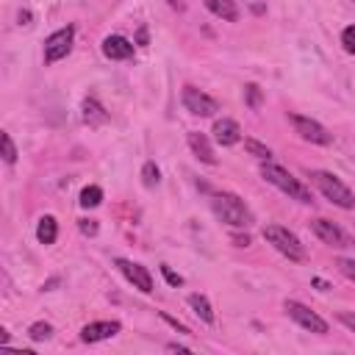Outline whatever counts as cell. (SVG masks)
I'll list each match as a JSON object with an SVG mask.
<instances>
[{"mask_svg": "<svg viewBox=\"0 0 355 355\" xmlns=\"http://www.w3.org/2000/svg\"><path fill=\"white\" fill-rule=\"evenodd\" d=\"M211 211L216 214L219 222L230 225V227H250L252 225V211L247 208V202L230 191H219L211 197Z\"/></svg>", "mask_w": 355, "mask_h": 355, "instance_id": "6da1fadb", "label": "cell"}, {"mask_svg": "<svg viewBox=\"0 0 355 355\" xmlns=\"http://www.w3.org/2000/svg\"><path fill=\"white\" fill-rule=\"evenodd\" d=\"M261 178L266 180V183H272L275 189H280L283 194H288L291 200H297V202H311L313 197H311V189L305 186V183H300L288 169H283V166H277V164H263L261 166Z\"/></svg>", "mask_w": 355, "mask_h": 355, "instance_id": "7a4b0ae2", "label": "cell"}, {"mask_svg": "<svg viewBox=\"0 0 355 355\" xmlns=\"http://www.w3.org/2000/svg\"><path fill=\"white\" fill-rule=\"evenodd\" d=\"M311 180H313L316 189L324 194V200H330L333 205H338V208H344V211H355V194H352L349 186L341 183L333 172L313 169V172H311Z\"/></svg>", "mask_w": 355, "mask_h": 355, "instance_id": "3957f363", "label": "cell"}, {"mask_svg": "<svg viewBox=\"0 0 355 355\" xmlns=\"http://www.w3.org/2000/svg\"><path fill=\"white\" fill-rule=\"evenodd\" d=\"M263 239L280 252V255H286L288 261H305V247H302V241L288 230V227H283V225H266L263 227Z\"/></svg>", "mask_w": 355, "mask_h": 355, "instance_id": "277c9868", "label": "cell"}, {"mask_svg": "<svg viewBox=\"0 0 355 355\" xmlns=\"http://www.w3.org/2000/svg\"><path fill=\"white\" fill-rule=\"evenodd\" d=\"M72 42H75V28L72 25L58 28L55 33H50L44 39V64H55V61L67 58L69 50H72Z\"/></svg>", "mask_w": 355, "mask_h": 355, "instance_id": "5b68a950", "label": "cell"}, {"mask_svg": "<svg viewBox=\"0 0 355 355\" xmlns=\"http://www.w3.org/2000/svg\"><path fill=\"white\" fill-rule=\"evenodd\" d=\"M286 313L300 324V327H305L308 333H319V336H324L327 333V322L316 313V311H311L308 305H302V302H297V300H286Z\"/></svg>", "mask_w": 355, "mask_h": 355, "instance_id": "8992f818", "label": "cell"}, {"mask_svg": "<svg viewBox=\"0 0 355 355\" xmlns=\"http://www.w3.org/2000/svg\"><path fill=\"white\" fill-rule=\"evenodd\" d=\"M288 122H291L294 130H297L305 141H311V144H330V141H333V133H330L324 125H319L316 119H311V116L288 114Z\"/></svg>", "mask_w": 355, "mask_h": 355, "instance_id": "52a82bcc", "label": "cell"}, {"mask_svg": "<svg viewBox=\"0 0 355 355\" xmlns=\"http://www.w3.org/2000/svg\"><path fill=\"white\" fill-rule=\"evenodd\" d=\"M183 108L194 116H214L219 111V103L211 94L200 92L197 86H186L183 89Z\"/></svg>", "mask_w": 355, "mask_h": 355, "instance_id": "ba28073f", "label": "cell"}, {"mask_svg": "<svg viewBox=\"0 0 355 355\" xmlns=\"http://www.w3.org/2000/svg\"><path fill=\"white\" fill-rule=\"evenodd\" d=\"M114 263H116L119 272L128 277V283H133V288H139L141 294H150V291H153V277H150V272H147L141 263L128 261V258H116Z\"/></svg>", "mask_w": 355, "mask_h": 355, "instance_id": "9c48e42d", "label": "cell"}, {"mask_svg": "<svg viewBox=\"0 0 355 355\" xmlns=\"http://www.w3.org/2000/svg\"><path fill=\"white\" fill-rule=\"evenodd\" d=\"M311 230H313L324 244H330V247H349V244H352V239H349L338 225H333L330 219H313V222H311Z\"/></svg>", "mask_w": 355, "mask_h": 355, "instance_id": "30bf717a", "label": "cell"}, {"mask_svg": "<svg viewBox=\"0 0 355 355\" xmlns=\"http://www.w3.org/2000/svg\"><path fill=\"white\" fill-rule=\"evenodd\" d=\"M119 322L116 319H111V322H89L83 330H80V341H86V344H97V341H105V338H111V336H116L119 333Z\"/></svg>", "mask_w": 355, "mask_h": 355, "instance_id": "8fae6325", "label": "cell"}, {"mask_svg": "<svg viewBox=\"0 0 355 355\" xmlns=\"http://www.w3.org/2000/svg\"><path fill=\"white\" fill-rule=\"evenodd\" d=\"M103 55L111 61H128V58H133V42L125 36H105L103 39Z\"/></svg>", "mask_w": 355, "mask_h": 355, "instance_id": "7c38bea8", "label": "cell"}, {"mask_svg": "<svg viewBox=\"0 0 355 355\" xmlns=\"http://www.w3.org/2000/svg\"><path fill=\"white\" fill-rule=\"evenodd\" d=\"M214 139H216L222 147L239 144V141H241V128H239V122H233V119H216V122H214Z\"/></svg>", "mask_w": 355, "mask_h": 355, "instance_id": "4fadbf2b", "label": "cell"}, {"mask_svg": "<svg viewBox=\"0 0 355 355\" xmlns=\"http://www.w3.org/2000/svg\"><path fill=\"white\" fill-rule=\"evenodd\" d=\"M189 147H191V153L202 161V164H216V155H214V147H211V141H208V136L205 133H200V130H189Z\"/></svg>", "mask_w": 355, "mask_h": 355, "instance_id": "5bb4252c", "label": "cell"}, {"mask_svg": "<svg viewBox=\"0 0 355 355\" xmlns=\"http://www.w3.org/2000/svg\"><path fill=\"white\" fill-rule=\"evenodd\" d=\"M205 3V8L214 14V17H219V19H225V22H236L239 19V6L233 3V0H202Z\"/></svg>", "mask_w": 355, "mask_h": 355, "instance_id": "9a60e30c", "label": "cell"}, {"mask_svg": "<svg viewBox=\"0 0 355 355\" xmlns=\"http://www.w3.org/2000/svg\"><path fill=\"white\" fill-rule=\"evenodd\" d=\"M189 305H191V311H194V316L200 322H205V324H214L216 322L214 308H211V302H208L205 294H189Z\"/></svg>", "mask_w": 355, "mask_h": 355, "instance_id": "2e32d148", "label": "cell"}, {"mask_svg": "<svg viewBox=\"0 0 355 355\" xmlns=\"http://www.w3.org/2000/svg\"><path fill=\"white\" fill-rule=\"evenodd\" d=\"M83 122L92 125V128L108 122V114L103 111V105H100L94 97H86V100H83Z\"/></svg>", "mask_w": 355, "mask_h": 355, "instance_id": "e0dca14e", "label": "cell"}, {"mask_svg": "<svg viewBox=\"0 0 355 355\" xmlns=\"http://www.w3.org/2000/svg\"><path fill=\"white\" fill-rule=\"evenodd\" d=\"M55 236H58V222H55V216H50V214L42 216L39 225H36V239H39V244H53Z\"/></svg>", "mask_w": 355, "mask_h": 355, "instance_id": "ac0fdd59", "label": "cell"}, {"mask_svg": "<svg viewBox=\"0 0 355 355\" xmlns=\"http://www.w3.org/2000/svg\"><path fill=\"white\" fill-rule=\"evenodd\" d=\"M141 183H144L147 189H155V186L161 183V169L155 166V161H147V164L141 166Z\"/></svg>", "mask_w": 355, "mask_h": 355, "instance_id": "d6986e66", "label": "cell"}, {"mask_svg": "<svg viewBox=\"0 0 355 355\" xmlns=\"http://www.w3.org/2000/svg\"><path fill=\"white\" fill-rule=\"evenodd\" d=\"M28 338L31 341H47V338H53V324L50 322H33L28 327Z\"/></svg>", "mask_w": 355, "mask_h": 355, "instance_id": "ffe728a7", "label": "cell"}, {"mask_svg": "<svg viewBox=\"0 0 355 355\" xmlns=\"http://www.w3.org/2000/svg\"><path fill=\"white\" fill-rule=\"evenodd\" d=\"M103 202V189L100 186H86L83 191H80V205L83 208H94V205H100Z\"/></svg>", "mask_w": 355, "mask_h": 355, "instance_id": "44dd1931", "label": "cell"}, {"mask_svg": "<svg viewBox=\"0 0 355 355\" xmlns=\"http://www.w3.org/2000/svg\"><path fill=\"white\" fill-rule=\"evenodd\" d=\"M244 150H247L250 155H255V158H261V161H269V158H272V150H269L266 144H261V141H255V139H244Z\"/></svg>", "mask_w": 355, "mask_h": 355, "instance_id": "7402d4cb", "label": "cell"}, {"mask_svg": "<svg viewBox=\"0 0 355 355\" xmlns=\"http://www.w3.org/2000/svg\"><path fill=\"white\" fill-rule=\"evenodd\" d=\"M244 103H247L252 111H258V108H261L263 94H261V89H258L255 83H247V86H244Z\"/></svg>", "mask_w": 355, "mask_h": 355, "instance_id": "603a6c76", "label": "cell"}, {"mask_svg": "<svg viewBox=\"0 0 355 355\" xmlns=\"http://www.w3.org/2000/svg\"><path fill=\"white\" fill-rule=\"evenodd\" d=\"M0 144H3V161L6 164H14L17 161V147H14L11 136L8 133H0Z\"/></svg>", "mask_w": 355, "mask_h": 355, "instance_id": "cb8c5ba5", "label": "cell"}, {"mask_svg": "<svg viewBox=\"0 0 355 355\" xmlns=\"http://www.w3.org/2000/svg\"><path fill=\"white\" fill-rule=\"evenodd\" d=\"M341 44H344L347 53H355V25L344 28V33H341Z\"/></svg>", "mask_w": 355, "mask_h": 355, "instance_id": "d4e9b609", "label": "cell"}, {"mask_svg": "<svg viewBox=\"0 0 355 355\" xmlns=\"http://www.w3.org/2000/svg\"><path fill=\"white\" fill-rule=\"evenodd\" d=\"M78 227L83 236H97V230H100V225L94 219H78Z\"/></svg>", "mask_w": 355, "mask_h": 355, "instance_id": "484cf974", "label": "cell"}, {"mask_svg": "<svg viewBox=\"0 0 355 355\" xmlns=\"http://www.w3.org/2000/svg\"><path fill=\"white\" fill-rule=\"evenodd\" d=\"M338 269H341L349 280H355V258H338Z\"/></svg>", "mask_w": 355, "mask_h": 355, "instance_id": "4316f807", "label": "cell"}, {"mask_svg": "<svg viewBox=\"0 0 355 355\" xmlns=\"http://www.w3.org/2000/svg\"><path fill=\"white\" fill-rule=\"evenodd\" d=\"M161 275L166 277V283H169V286H180V283H183V277H180V275H175V272H172L166 263L161 266Z\"/></svg>", "mask_w": 355, "mask_h": 355, "instance_id": "83f0119b", "label": "cell"}, {"mask_svg": "<svg viewBox=\"0 0 355 355\" xmlns=\"http://www.w3.org/2000/svg\"><path fill=\"white\" fill-rule=\"evenodd\" d=\"M161 319H164L166 324H172V327H175L178 333H191V330H189V327H186L183 322H178V319H175V316H169V313H161Z\"/></svg>", "mask_w": 355, "mask_h": 355, "instance_id": "f1b7e54d", "label": "cell"}, {"mask_svg": "<svg viewBox=\"0 0 355 355\" xmlns=\"http://www.w3.org/2000/svg\"><path fill=\"white\" fill-rule=\"evenodd\" d=\"M166 349L169 352H189V347H183V344H166Z\"/></svg>", "mask_w": 355, "mask_h": 355, "instance_id": "f546056e", "label": "cell"}, {"mask_svg": "<svg viewBox=\"0 0 355 355\" xmlns=\"http://www.w3.org/2000/svg\"><path fill=\"white\" fill-rule=\"evenodd\" d=\"M19 25H31V11H19Z\"/></svg>", "mask_w": 355, "mask_h": 355, "instance_id": "4dcf8cb0", "label": "cell"}, {"mask_svg": "<svg viewBox=\"0 0 355 355\" xmlns=\"http://www.w3.org/2000/svg\"><path fill=\"white\" fill-rule=\"evenodd\" d=\"M313 286H316L319 291H327V288H330V286H327V283H324L322 277H313Z\"/></svg>", "mask_w": 355, "mask_h": 355, "instance_id": "1f68e13d", "label": "cell"}, {"mask_svg": "<svg viewBox=\"0 0 355 355\" xmlns=\"http://www.w3.org/2000/svg\"><path fill=\"white\" fill-rule=\"evenodd\" d=\"M338 319H341V322H347V324H349V327L355 330V319H352L349 313H338Z\"/></svg>", "mask_w": 355, "mask_h": 355, "instance_id": "d6a6232c", "label": "cell"}, {"mask_svg": "<svg viewBox=\"0 0 355 355\" xmlns=\"http://www.w3.org/2000/svg\"><path fill=\"white\" fill-rule=\"evenodd\" d=\"M169 3V8H175V11H183V0H166Z\"/></svg>", "mask_w": 355, "mask_h": 355, "instance_id": "836d02e7", "label": "cell"}]
</instances>
